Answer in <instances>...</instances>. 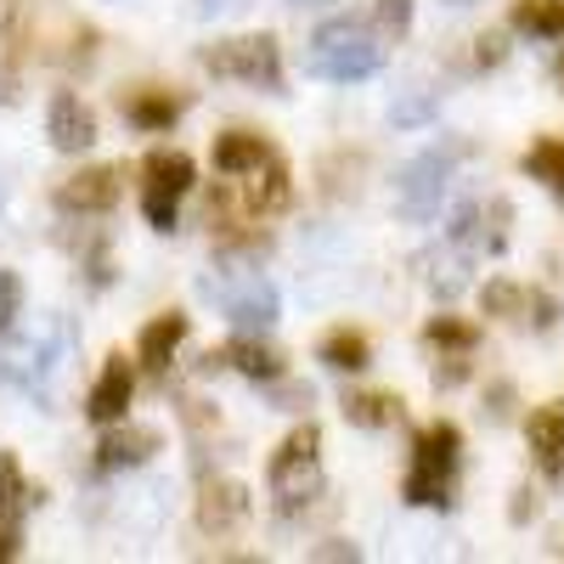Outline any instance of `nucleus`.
Segmentation results:
<instances>
[{
  "label": "nucleus",
  "mask_w": 564,
  "mask_h": 564,
  "mask_svg": "<svg viewBox=\"0 0 564 564\" xmlns=\"http://www.w3.org/2000/svg\"><path fill=\"white\" fill-rule=\"evenodd\" d=\"M457 457H463L457 423H430V430L412 441V468L401 480V497L412 508H446L452 502V480H457Z\"/></svg>",
  "instance_id": "f257e3e1"
},
{
  "label": "nucleus",
  "mask_w": 564,
  "mask_h": 564,
  "mask_svg": "<svg viewBox=\"0 0 564 564\" xmlns=\"http://www.w3.org/2000/svg\"><path fill=\"white\" fill-rule=\"evenodd\" d=\"M384 68V45L372 40L361 23H327L311 45V74L322 79H372Z\"/></svg>",
  "instance_id": "f03ea898"
},
{
  "label": "nucleus",
  "mask_w": 564,
  "mask_h": 564,
  "mask_svg": "<svg viewBox=\"0 0 564 564\" xmlns=\"http://www.w3.org/2000/svg\"><path fill=\"white\" fill-rule=\"evenodd\" d=\"M316 446H322L316 423H305V430H294L289 441L271 452L265 480H271V491H276L282 508H300V502H311L322 491V457H316Z\"/></svg>",
  "instance_id": "7ed1b4c3"
},
{
  "label": "nucleus",
  "mask_w": 564,
  "mask_h": 564,
  "mask_svg": "<svg viewBox=\"0 0 564 564\" xmlns=\"http://www.w3.org/2000/svg\"><path fill=\"white\" fill-rule=\"evenodd\" d=\"M209 74L220 79H243V85H260V90H282V52L271 34H243V40H220L198 57Z\"/></svg>",
  "instance_id": "20e7f679"
},
{
  "label": "nucleus",
  "mask_w": 564,
  "mask_h": 564,
  "mask_svg": "<svg viewBox=\"0 0 564 564\" xmlns=\"http://www.w3.org/2000/svg\"><path fill=\"white\" fill-rule=\"evenodd\" d=\"M457 159H463V148H430L406 164V175H401V215L406 220H435L441 215V198L452 186Z\"/></svg>",
  "instance_id": "39448f33"
},
{
  "label": "nucleus",
  "mask_w": 564,
  "mask_h": 564,
  "mask_svg": "<svg viewBox=\"0 0 564 564\" xmlns=\"http://www.w3.org/2000/svg\"><path fill=\"white\" fill-rule=\"evenodd\" d=\"M186 186H193V159L186 153H148V164H141V215L159 231H170Z\"/></svg>",
  "instance_id": "423d86ee"
},
{
  "label": "nucleus",
  "mask_w": 564,
  "mask_h": 564,
  "mask_svg": "<svg viewBox=\"0 0 564 564\" xmlns=\"http://www.w3.org/2000/svg\"><path fill=\"white\" fill-rule=\"evenodd\" d=\"M63 350H68V327H45V334H34V339H12V345H0V384L40 390V384L57 372Z\"/></svg>",
  "instance_id": "0eeeda50"
},
{
  "label": "nucleus",
  "mask_w": 564,
  "mask_h": 564,
  "mask_svg": "<svg viewBox=\"0 0 564 564\" xmlns=\"http://www.w3.org/2000/svg\"><path fill=\"white\" fill-rule=\"evenodd\" d=\"M113 204H119V170L113 164L79 170L57 186V209H68V215H108Z\"/></svg>",
  "instance_id": "6e6552de"
},
{
  "label": "nucleus",
  "mask_w": 564,
  "mask_h": 564,
  "mask_svg": "<svg viewBox=\"0 0 564 564\" xmlns=\"http://www.w3.org/2000/svg\"><path fill=\"white\" fill-rule=\"evenodd\" d=\"M45 135H52L57 153H85L90 141H97V113H90L74 90H57L52 113H45Z\"/></svg>",
  "instance_id": "1a4fd4ad"
},
{
  "label": "nucleus",
  "mask_w": 564,
  "mask_h": 564,
  "mask_svg": "<svg viewBox=\"0 0 564 564\" xmlns=\"http://www.w3.org/2000/svg\"><path fill=\"white\" fill-rule=\"evenodd\" d=\"M130 395H135V372H130V361H124V356H108L102 379L90 384V395H85L90 423H119L124 406H130Z\"/></svg>",
  "instance_id": "9d476101"
},
{
  "label": "nucleus",
  "mask_w": 564,
  "mask_h": 564,
  "mask_svg": "<svg viewBox=\"0 0 564 564\" xmlns=\"http://www.w3.org/2000/svg\"><path fill=\"white\" fill-rule=\"evenodd\" d=\"M220 305H226V316L238 327H249V334L276 322V289L265 276H243V289H220Z\"/></svg>",
  "instance_id": "9b49d317"
},
{
  "label": "nucleus",
  "mask_w": 564,
  "mask_h": 564,
  "mask_svg": "<svg viewBox=\"0 0 564 564\" xmlns=\"http://www.w3.org/2000/svg\"><path fill=\"white\" fill-rule=\"evenodd\" d=\"M159 452V430H141V423H130V430H119V435H108L102 446H97V468L102 475H119V468H141Z\"/></svg>",
  "instance_id": "f8f14e48"
},
{
  "label": "nucleus",
  "mask_w": 564,
  "mask_h": 564,
  "mask_svg": "<svg viewBox=\"0 0 564 564\" xmlns=\"http://www.w3.org/2000/svg\"><path fill=\"white\" fill-rule=\"evenodd\" d=\"M525 435H531V452H536V463L547 468V475H564V401L536 406Z\"/></svg>",
  "instance_id": "ddd939ff"
},
{
  "label": "nucleus",
  "mask_w": 564,
  "mask_h": 564,
  "mask_svg": "<svg viewBox=\"0 0 564 564\" xmlns=\"http://www.w3.org/2000/svg\"><path fill=\"white\" fill-rule=\"evenodd\" d=\"M271 159H276V148H271L265 135H249V130H231V135L215 141V170L231 175V181L249 175V170H260V164H271Z\"/></svg>",
  "instance_id": "4468645a"
},
{
  "label": "nucleus",
  "mask_w": 564,
  "mask_h": 564,
  "mask_svg": "<svg viewBox=\"0 0 564 564\" xmlns=\"http://www.w3.org/2000/svg\"><path fill=\"white\" fill-rule=\"evenodd\" d=\"M198 520H204V531H238L243 520H249V491L243 486H231V480H220V486H209L204 491V502H198Z\"/></svg>",
  "instance_id": "2eb2a0df"
},
{
  "label": "nucleus",
  "mask_w": 564,
  "mask_h": 564,
  "mask_svg": "<svg viewBox=\"0 0 564 564\" xmlns=\"http://www.w3.org/2000/svg\"><path fill=\"white\" fill-rule=\"evenodd\" d=\"M181 339H186V316H181V311H170V316H153L148 327H141V345H135L141 367H148V372H164Z\"/></svg>",
  "instance_id": "dca6fc26"
},
{
  "label": "nucleus",
  "mask_w": 564,
  "mask_h": 564,
  "mask_svg": "<svg viewBox=\"0 0 564 564\" xmlns=\"http://www.w3.org/2000/svg\"><path fill=\"white\" fill-rule=\"evenodd\" d=\"M124 119L135 130H170L181 119V97H170V90H135V97H124Z\"/></svg>",
  "instance_id": "f3484780"
},
{
  "label": "nucleus",
  "mask_w": 564,
  "mask_h": 564,
  "mask_svg": "<svg viewBox=\"0 0 564 564\" xmlns=\"http://www.w3.org/2000/svg\"><path fill=\"white\" fill-rule=\"evenodd\" d=\"M40 502V491L23 480V468H18V457L12 452H0V520L7 525H18L23 513Z\"/></svg>",
  "instance_id": "a211bd4d"
},
{
  "label": "nucleus",
  "mask_w": 564,
  "mask_h": 564,
  "mask_svg": "<svg viewBox=\"0 0 564 564\" xmlns=\"http://www.w3.org/2000/svg\"><path fill=\"white\" fill-rule=\"evenodd\" d=\"M513 29L531 40H564V0H513Z\"/></svg>",
  "instance_id": "6ab92c4d"
},
{
  "label": "nucleus",
  "mask_w": 564,
  "mask_h": 564,
  "mask_svg": "<svg viewBox=\"0 0 564 564\" xmlns=\"http://www.w3.org/2000/svg\"><path fill=\"white\" fill-rule=\"evenodd\" d=\"M215 361L238 367L243 379H276V372H282V356H276V350H265L260 339H231V345H226Z\"/></svg>",
  "instance_id": "aec40b11"
},
{
  "label": "nucleus",
  "mask_w": 564,
  "mask_h": 564,
  "mask_svg": "<svg viewBox=\"0 0 564 564\" xmlns=\"http://www.w3.org/2000/svg\"><path fill=\"white\" fill-rule=\"evenodd\" d=\"M322 361L339 367V372H361L372 361V345H367V334H356V327H334V334L322 339Z\"/></svg>",
  "instance_id": "412c9836"
},
{
  "label": "nucleus",
  "mask_w": 564,
  "mask_h": 564,
  "mask_svg": "<svg viewBox=\"0 0 564 564\" xmlns=\"http://www.w3.org/2000/svg\"><path fill=\"white\" fill-rule=\"evenodd\" d=\"M423 339H430L435 350H457V356H468L480 345V327L475 322H457V316H435L430 327H423Z\"/></svg>",
  "instance_id": "4be33fe9"
},
{
  "label": "nucleus",
  "mask_w": 564,
  "mask_h": 564,
  "mask_svg": "<svg viewBox=\"0 0 564 564\" xmlns=\"http://www.w3.org/2000/svg\"><path fill=\"white\" fill-rule=\"evenodd\" d=\"M525 175L553 186V193L564 198V141H536V148L525 153Z\"/></svg>",
  "instance_id": "5701e85b"
},
{
  "label": "nucleus",
  "mask_w": 564,
  "mask_h": 564,
  "mask_svg": "<svg viewBox=\"0 0 564 564\" xmlns=\"http://www.w3.org/2000/svg\"><path fill=\"white\" fill-rule=\"evenodd\" d=\"M345 417L361 423V430H384V423L401 417V401L395 395H350L345 401Z\"/></svg>",
  "instance_id": "b1692460"
},
{
  "label": "nucleus",
  "mask_w": 564,
  "mask_h": 564,
  "mask_svg": "<svg viewBox=\"0 0 564 564\" xmlns=\"http://www.w3.org/2000/svg\"><path fill=\"white\" fill-rule=\"evenodd\" d=\"M441 113V97L435 90H412V97H401L395 108H390V119L401 124V130H412V124H430Z\"/></svg>",
  "instance_id": "393cba45"
},
{
  "label": "nucleus",
  "mask_w": 564,
  "mask_h": 564,
  "mask_svg": "<svg viewBox=\"0 0 564 564\" xmlns=\"http://www.w3.org/2000/svg\"><path fill=\"white\" fill-rule=\"evenodd\" d=\"M525 305H531V294H520L513 282H491V289H486V311H497V316H513Z\"/></svg>",
  "instance_id": "a878e982"
},
{
  "label": "nucleus",
  "mask_w": 564,
  "mask_h": 564,
  "mask_svg": "<svg viewBox=\"0 0 564 564\" xmlns=\"http://www.w3.org/2000/svg\"><path fill=\"white\" fill-rule=\"evenodd\" d=\"M379 29L401 40L412 29V0H379Z\"/></svg>",
  "instance_id": "bb28decb"
},
{
  "label": "nucleus",
  "mask_w": 564,
  "mask_h": 564,
  "mask_svg": "<svg viewBox=\"0 0 564 564\" xmlns=\"http://www.w3.org/2000/svg\"><path fill=\"white\" fill-rule=\"evenodd\" d=\"M18 300H23L18 276H12V271H0V327H7V322L18 316Z\"/></svg>",
  "instance_id": "cd10ccee"
},
{
  "label": "nucleus",
  "mask_w": 564,
  "mask_h": 564,
  "mask_svg": "<svg viewBox=\"0 0 564 564\" xmlns=\"http://www.w3.org/2000/svg\"><path fill=\"white\" fill-rule=\"evenodd\" d=\"M243 0H193V12L198 18H220V12H238Z\"/></svg>",
  "instance_id": "c85d7f7f"
},
{
  "label": "nucleus",
  "mask_w": 564,
  "mask_h": 564,
  "mask_svg": "<svg viewBox=\"0 0 564 564\" xmlns=\"http://www.w3.org/2000/svg\"><path fill=\"white\" fill-rule=\"evenodd\" d=\"M480 63H486V68L502 63V34H486V40H480Z\"/></svg>",
  "instance_id": "c756f323"
},
{
  "label": "nucleus",
  "mask_w": 564,
  "mask_h": 564,
  "mask_svg": "<svg viewBox=\"0 0 564 564\" xmlns=\"http://www.w3.org/2000/svg\"><path fill=\"white\" fill-rule=\"evenodd\" d=\"M316 558H356V547H345V542H334V547H316Z\"/></svg>",
  "instance_id": "7c9ffc66"
},
{
  "label": "nucleus",
  "mask_w": 564,
  "mask_h": 564,
  "mask_svg": "<svg viewBox=\"0 0 564 564\" xmlns=\"http://www.w3.org/2000/svg\"><path fill=\"white\" fill-rule=\"evenodd\" d=\"M12 18H18V0H0V34L12 29Z\"/></svg>",
  "instance_id": "2f4dec72"
},
{
  "label": "nucleus",
  "mask_w": 564,
  "mask_h": 564,
  "mask_svg": "<svg viewBox=\"0 0 564 564\" xmlns=\"http://www.w3.org/2000/svg\"><path fill=\"white\" fill-rule=\"evenodd\" d=\"M294 7H334V0H294Z\"/></svg>",
  "instance_id": "473e14b6"
},
{
  "label": "nucleus",
  "mask_w": 564,
  "mask_h": 564,
  "mask_svg": "<svg viewBox=\"0 0 564 564\" xmlns=\"http://www.w3.org/2000/svg\"><path fill=\"white\" fill-rule=\"evenodd\" d=\"M446 7H475V0H446Z\"/></svg>",
  "instance_id": "72a5a7b5"
},
{
  "label": "nucleus",
  "mask_w": 564,
  "mask_h": 564,
  "mask_svg": "<svg viewBox=\"0 0 564 564\" xmlns=\"http://www.w3.org/2000/svg\"><path fill=\"white\" fill-rule=\"evenodd\" d=\"M558 85H564V63H558Z\"/></svg>",
  "instance_id": "f704fd0d"
}]
</instances>
